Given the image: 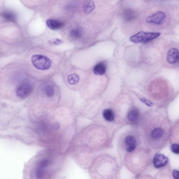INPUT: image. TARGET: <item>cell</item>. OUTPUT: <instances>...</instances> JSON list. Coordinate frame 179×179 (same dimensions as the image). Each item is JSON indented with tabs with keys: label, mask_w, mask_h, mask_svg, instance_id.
Wrapping results in <instances>:
<instances>
[{
	"label": "cell",
	"mask_w": 179,
	"mask_h": 179,
	"mask_svg": "<svg viewBox=\"0 0 179 179\" xmlns=\"http://www.w3.org/2000/svg\"><path fill=\"white\" fill-rule=\"evenodd\" d=\"M159 32H145L141 31L131 36L130 41L135 44L145 43L159 37Z\"/></svg>",
	"instance_id": "obj_1"
},
{
	"label": "cell",
	"mask_w": 179,
	"mask_h": 179,
	"mask_svg": "<svg viewBox=\"0 0 179 179\" xmlns=\"http://www.w3.org/2000/svg\"><path fill=\"white\" fill-rule=\"evenodd\" d=\"M31 61L33 65L36 69L40 70L48 69L51 66V62L49 59L46 56L41 55L32 56Z\"/></svg>",
	"instance_id": "obj_2"
},
{
	"label": "cell",
	"mask_w": 179,
	"mask_h": 179,
	"mask_svg": "<svg viewBox=\"0 0 179 179\" xmlns=\"http://www.w3.org/2000/svg\"><path fill=\"white\" fill-rule=\"evenodd\" d=\"M51 163L50 159L46 158H43L38 162L35 171L36 178L40 179L44 176L48 167Z\"/></svg>",
	"instance_id": "obj_3"
},
{
	"label": "cell",
	"mask_w": 179,
	"mask_h": 179,
	"mask_svg": "<svg viewBox=\"0 0 179 179\" xmlns=\"http://www.w3.org/2000/svg\"><path fill=\"white\" fill-rule=\"evenodd\" d=\"M33 90V86L28 83L22 84L18 86L16 91V96L21 98H25L29 96Z\"/></svg>",
	"instance_id": "obj_4"
},
{
	"label": "cell",
	"mask_w": 179,
	"mask_h": 179,
	"mask_svg": "<svg viewBox=\"0 0 179 179\" xmlns=\"http://www.w3.org/2000/svg\"><path fill=\"white\" fill-rule=\"evenodd\" d=\"M166 17V15L161 11L153 14L146 19V22L148 23H152L159 25L163 22Z\"/></svg>",
	"instance_id": "obj_5"
},
{
	"label": "cell",
	"mask_w": 179,
	"mask_h": 179,
	"mask_svg": "<svg viewBox=\"0 0 179 179\" xmlns=\"http://www.w3.org/2000/svg\"><path fill=\"white\" fill-rule=\"evenodd\" d=\"M169 161V159L167 157L162 154H156L153 159L154 166L157 168L163 167L166 165Z\"/></svg>",
	"instance_id": "obj_6"
},
{
	"label": "cell",
	"mask_w": 179,
	"mask_h": 179,
	"mask_svg": "<svg viewBox=\"0 0 179 179\" xmlns=\"http://www.w3.org/2000/svg\"><path fill=\"white\" fill-rule=\"evenodd\" d=\"M167 62L173 64L178 62L179 60V51L177 49L172 48L168 51L167 55Z\"/></svg>",
	"instance_id": "obj_7"
},
{
	"label": "cell",
	"mask_w": 179,
	"mask_h": 179,
	"mask_svg": "<svg viewBox=\"0 0 179 179\" xmlns=\"http://www.w3.org/2000/svg\"><path fill=\"white\" fill-rule=\"evenodd\" d=\"M126 145L127 146V152H132L135 149L136 147V141L132 135H128L125 139Z\"/></svg>",
	"instance_id": "obj_8"
},
{
	"label": "cell",
	"mask_w": 179,
	"mask_h": 179,
	"mask_svg": "<svg viewBox=\"0 0 179 179\" xmlns=\"http://www.w3.org/2000/svg\"><path fill=\"white\" fill-rule=\"evenodd\" d=\"M46 24L49 29L53 30L60 29L64 25L62 22L53 19L47 20Z\"/></svg>",
	"instance_id": "obj_9"
},
{
	"label": "cell",
	"mask_w": 179,
	"mask_h": 179,
	"mask_svg": "<svg viewBox=\"0 0 179 179\" xmlns=\"http://www.w3.org/2000/svg\"><path fill=\"white\" fill-rule=\"evenodd\" d=\"M136 16L135 11L130 8L125 9L122 13L123 18L126 21H133L135 18Z\"/></svg>",
	"instance_id": "obj_10"
},
{
	"label": "cell",
	"mask_w": 179,
	"mask_h": 179,
	"mask_svg": "<svg viewBox=\"0 0 179 179\" xmlns=\"http://www.w3.org/2000/svg\"><path fill=\"white\" fill-rule=\"evenodd\" d=\"M95 8L94 2L91 0H88L84 3L83 10L84 12L87 15L90 14L94 10Z\"/></svg>",
	"instance_id": "obj_11"
},
{
	"label": "cell",
	"mask_w": 179,
	"mask_h": 179,
	"mask_svg": "<svg viewBox=\"0 0 179 179\" xmlns=\"http://www.w3.org/2000/svg\"><path fill=\"white\" fill-rule=\"evenodd\" d=\"M106 71V66L105 64L99 63L95 66L94 69V73L97 75L101 76L105 74Z\"/></svg>",
	"instance_id": "obj_12"
},
{
	"label": "cell",
	"mask_w": 179,
	"mask_h": 179,
	"mask_svg": "<svg viewBox=\"0 0 179 179\" xmlns=\"http://www.w3.org/2000/svg\"><path fill=\"white\" fill-rule=\"evenodd\" d=\"M103 118L108 122H112L114 119V114L112 110L110 109H105L102 112Z\"/></svg>",
	"instance_id": "obj_13"
},
{
	"label": "cell",
	"mask_w": 179,
	"mask_h": 179,
	"mask_svg": "<svg viewBox=\"0 0 179 179\" xmlns=\"http://www.w3.org/2000/svg\"><path fill=\"white\" fill-rule=\"evenodd\" d=\"M2 15L3 17L7 21L15 22L16 20V15L12 11H5L2 13Z\"/></svg>",
	"instance_id": "obj_14"
},
{
	"label": "cell",
	"mask_w": 179,
	"mask_h": 179,
	"mask_svg": "<svg viewBox=\"0 0 179 179\" xmlns=\"http://www.w3.org/2000/svg\"><path fill=\"white\" fill-rule=\"evenodd\" d=\"M139 117V113L138 111L134 109L129 112L127 115V118L130 122H134L138 119Z\"/></svg>",
	"instance_id": "obj_15"
},
{
	"label": "cell",
	"mask_w": 179,
	"mask_h": 179,
	"mask_svg": "<svg viewBox=\"0 0 179 179\" xmlns=\"http://www.w3.org/2000/svg\"><path fill=\"white\" fill-rule=\"evenodd\" d=\"M163 134V131L161 128H157L153 131L151 135L153 139H158L161 138Z\"/></svg>",
	"instance_id": "obj_16"
},
{
	"label": "cell",
	"mask_w": 179,
	"mask_h": 179,
	"mask_svg": "<svg viewBox=\"0 0 179 179\" xmlns=\"http://www.w3.org/2000/svg\"><path fill=\"white\" fill-rule=\"evenodd\" d=\"M80 80L79 76L76 74H72L69 75L68 81L70 85H74L76 84Z\"/></svg>",
	"instance_id": "obj_17"
},
{
	"label": "cell",
	"mask_w": 179,
	"mask_h": 179,
	"mask_svg": "<svg viewBox=\"0 0 179 179\" xmlns=\"http://www.w3.org/2000/svg\"><path fill=\"white\" fill-rule=\"evenodd\" d=\"M82 35V30L80 29H76L72 30L70 32V35L71 37L74 39L80 38Z\"/></svg>",
	"instance_id": "obj_18"
},
{
	"label": "cell",
	"mask_w": 179,
	"mask_h": 179,
	"mask_svg": "<svg viewBox=\"0 0 179 179\" xmlns=\"http://www.w3.org/2000/svg\"><path fill=\"white\" fill-rule=\"evenodd\" d=\"M45 91L48 97H51L54 96V89L51 86L48 85L46 87Z\"/></svg>",
	"instance_id": "obj_19"
},
{
	"label": "cell",
	"mask_w": 179,
	"mask_h": 179,
	"mask_svg": "<svg viewBox=\"0 0 179 179\" xmlns=\"http://www.w3.org/2000/svg\"><path fill=\"white\" fill-rule=\"evenodd\" d=\"M170 149L173 153L179 154V145L174 144L172 145Z\"/></svg>",
	"instance_id": "obj_20"
},
{
	"label": "cell",
	"mask_w": 179,
	"mask_h": 179,
	"mask_svg": "<svg viewBox=\"0 0 179 179\" xmlns=\"http://www.w3.org/2000/svg\"><path fill=\"white\" fill-rule=\"evenodd\" d=\"M140 100L145 105L149 106V107H152L154 105L153 103L152 102H151L149 100L145 99V98H142V99H140Z\"/></svg>",
	"instance_id": "obj_21"
},
{
	"label": "cell",
	"mask_w": 179,
	"mask_h": 179,
	"mask_svg": "<svg viewBox=\"0 0 179 179\" xmlns=\"http://www.w3.org/2000/svg\"><path fill=\"white\" fill-rule=\"evenodd\" d=\"M172 175L173 178L176 179H179V171L177 170H173Z\"/></svg>",
	"instance_id": "obj_22"
}]
</instances>
